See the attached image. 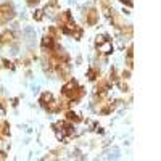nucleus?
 I'll use <instances>...</instances> for the list:
<instances>
[{
	"mask_svg": "<svg viewBox=\"0 0 161 161\" xmlns=\"http://www.w3.org/2000/svg\"><path fill=\"white\" fill-rule=\"evenodd\" d=\"M58 28H60V31L63 34L71 36L74 39H80V36H82V29L76 24V21L71 16V11H68V10L63 11L60 15V18H58Z\"/></svg>",
	"mask_w": 161,
	"mask_h": 161,
	"instance_id": "1",
	"label": "nucleus"
},
{
	"mask_svg": "<svg viewBox=\"0 0 161 161\" xmlns=\"http://www.w3.org/2000/svg\"><path fill=\"white\" fill-rule=\"evenodd\" d=\"M61 95L66 98L68 103H74V102H79L80 97L84 95V89L79 86V82L76 79H69L63 87H61Z\"/></svg>",
	"mask_w": 161,
	"mask_h": 161,
	"instance_id": "2",
	"label": "nucleus"
},
{
	"mask_svg": "<svg viewBox=\"0 0 161 161\" xmlns=\"http://www.w3.org/2000/svg\"><path fill=\"white\" fill-rule=\"evenodd\" d=\"M39 103L48 113H58L61 110V103L57 102L55 97H53V93H50V92H44L42 95H40V98H39Z\"/></svg>",
	"mask_w": 161,
	"mask_h": 161,
	"instance_id": "3",
	"label": "nucleus"
},
{
	"mask_svg": "<svg viewBox=\"0 0 161 161\" xmlns=\"http://www.w3.org/2000/svg\"><path fill=\"white\" fill-rule=\"evenodd\" d=\"M53 129L57 132V137L60 140H66L74 136V126L69 123V121H60V123L53 124Z\"/></svg>",
	"mask_w": 161,
	"mask_h": 161,
	"instance_id": "4",
	"label": "nucleus"
},
{
	"mask_svg": "<svg viewBox=\"0 0 161 161\" xmlns=\"http://www.w3.org/2000/svg\"><path fill=\"white\" fill-rule=\"evenodd\" d=\"M95 47H97L98 53H103V55H110V53H113V42L106 36H98L97 37Z\"/></svg>",
	"mask_w": 161,
	"mask_h": 161,
	"instance_id": "5",
	"label": "nucleus"
},
{
	"mask_svg": "<svg viewBox=\"0 0 161 161\" xmlns=\"http://www.w3.org/2000/svg\"><path fill=\"white\" fill-rule=\"evenodd\" d=\"M13 18H15V8H13V5L8 2L0 3V24H5Z\"/></svg>",
	"mask_w": 161,
	"mask_h": 161,
	"instance_id": "6",
	"label": "nucleus"
},
{
	"mask_svg": "<svg viewBox=\"0 0 161 161\" xmlns=\"http://www.w3.org/2000/svg\"><path fill=\"white\" fill-rule=\"evenodd\" d=\"M97 21H98V13H97V10H95V8H90V10L87 11V15H86V23H87V26H95Z\"/></svg>",
	"mask_w": 161,
	"mask_h": 161,
	"instance_id": "7",
	"label": "nucleus"
},
{
	"mask_svg": "<svg viewBox=\"0 0 161 161\" xmlns=\"http://www.w3.org/2000/svg\"><path fill=\"white\" fill-rule=\"evenodd\" d=\"M110 80H106V79H100V82H98V86L95 87V93L97 95H105L106 92L110 90Z\"/></svg>",
	"mask_w": 161,
	"mask_h": 161,
	"instance_id": "8",
	"label": "nucleus"
},
{
	"mask_svg": "<svg viewBox=\"0 0 161 161\" xmlns=\"http://www.w3.org/2000/svg\"><path fill=\"white\" fill-rule=\"evenodd\" d=\"M13 39H15V34H13L11 31H3V32H0V47L11 44Z\"/></svg>",
	"mask_w": 161,
	"mask_h": 161,
	"instance_id": "9",
	"label": "nucleus"
},
{
	"mask_svg": "<svg viewBox=\"0 0 161 161\" xmlns=\"http://www.w3.org/2000/svg\"><path fill=\"white\" fill-rule=\"evenodd\" d=\"M55 44H57V39L53 37V36H50V34H47V36L42 39V48H44V50H50Z\"/></svg>",
	"mask_w": 161,
	"mask_h": 161,
	"instance_id": "10",
	"label": "nucleus"
},
{
	"mask_svg": "<svg viewBox=\"0 0 161 161\" xmlns=\"http://www.w3.org/2000/svg\"><path fill=\"white\" fill-rule=\"evenodd\" d=\"M10 136V124L7 121H0V139H5Z\"/></svg>",
	"mask_w": 161,
	"mask_h": 161,
	"instance_id": "11",
	"label": "nucleus"
},
{
	"mask_svg": "<svg viewBox=\"0 0 161 161\" xmlns=\"http://www.w3.org/2000/svg\"><path fill=\"white\" fill-rule=\"evenodd\" d=\"M87 77H89L90 80L98 79V77H100V69H98V68H95V66H90L89 71H87Z\"/></svg>",
	"mask_w": 161,
	"mask_h": 161,
	"instance_id": "12",
	"label": "nucleus"
},
{
	"mask_svg": "<svg viewBox=\"0 0 161 161\" xmlns=\"http://www.w3.org/2000/svg\"><path fill=\"white\" fill-rule=\"evenodd\" d=\"M66 121H69V123H80V121H82V118H80L79 114H76L74 111H68L66 113Z\"/></svg>",
	"mask_w": 161,
	"mask_h": 161,
	"instance_id": "13",
	"label": "nucleus"
},
{
	"mask_svg": "<svg viewBox=\"0 0 161 161\" xmlns=\"http://www.w3.org/2000/svg\"><path fill=\"white\" fill-rule=\"evenodd\" d=\"M127 66H129V69H132V66H134V45H129L127 48Z\"/></svg>",
	"mask_w": 161,
	"mask_h": 161,
	"instance_id": "14",
	"label": "nucleus"
},
{
	"mask_svg": "<svg viewBox=\"0 0 161 161\" xmlns=\"http://www.w3.org/2000/svg\"><path fill=\"white\" fill-rule=\"evenodd\" d=\"M113 110H114V105H113V103H108V105L105 106V108L100 110V113H102V114H108V113H111Z\"/></svg>",
	"mask_w": 161,
	"mask_h": 161,
	"instance_id": "15",
	"label": "nucleus"
},
{
	"mask_svg": "<svg viewBox=\"0 0 161 161\" xmlns=\"http://www.w3.org/2000/svg\"><path fill=\"white\" fill-rule=\"evenodd\" d=\"M57 10H58V3H57V2H50V5H47V8H45L44 11H48V13L55 11V13H57Z\"/></svg>",
	"mask_w": 161,
	"mask_h": 161,
	"instance_id": "16",
	"label": "nucleus"
},
{
	"mask_svg": "<svg viewBox=\"0 0 161 161\" xmlns=\"http://www.w3.org/2000/svg\"><path fill=\"white\" fill-rule=\"evenodd\" d=\"M44 13H45L44 10H37V11L34 13V19H36V21H42V19H44Z\"/></svg>",
	"mask_w": 161,
	"mask_h": 161,
	"instance_id": "17",
	"label": "nucleus"
},
{
	"mask_svg": "<svg viewBox=\"0 0 161 161\" xmlns=\"http://www.w3.org/2000/svg\"><path fill=\"white\" fill-rule=\"evenodd\" d=\"M2 61H3V66H5L7 69H13V68H15V66H13V63H11V61H8V60H5V58H3Z\"/></svg>",
	"mask_w": 161,
	"mask_h": 161,
	"instance_id": "18",
	"label": "nucleus"
},
{
	"mask_svg": "<svg viewBox=\"0 0 161 161\" xmlns=\"http://www.w3.org/2000/svg\"><path fill=\"white\" fill-rule=\"evenodd\" d=\"M26 2H28V5H29V7H36V5L40 2V0H26Z\"/></svg>",
	"mask_w": 161,
	"mask_h": 161,
	"instance_id": "19",
	"label": "nucleus"
},
{
	"mask_svg": "<svg viewBox=\"0 0 161 161\" xmlns=\"http://www.w3.org/2000/svg\"><path fill=\"white\" fill-rule=\"evenodd\" d=\"M119 2H121V3H124V5H127V7H132V5H134L132 0H119Z\"/></svg>",
	"mask_w": 161,
	"mask_h": 161,
	"instance_id": "20",
	"label": "nucleus"
},
{
	"mask_svg": "<svg viewBox=\"0 0 161 161\" xmlns=\"http://www.w3.org/2000/svg\"><path fill=\"white\" fill-rule=\"evenodd\" d=\"M0 159H7V155L3 152H0Z\"/></svg>",
	"mask_w": 161,
	"mask_h": 161,
	"instance_id": "21",
	"label": "nucleus"
}]
</instances>
